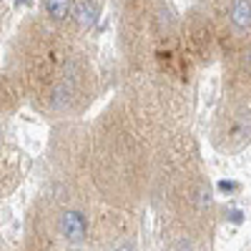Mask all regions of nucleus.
<instances>
[{
	"label": "nucleus",
	"instance_id": "obj_1",
	"mask_svg": "<svg viewBox=\"0 0 251 251\" xmlns=\"http://www.w3.org/2000/svg\"><path fill=\"white\" fill-rule=\"evenodd\" d=\"M224 18L228 33L239 40L251 38V0H226L224 3Z\"/></svg>",
	"mask_w": 251,
	"mask_h": 251
},
{
	"label": "nucleus",
	"instance_id": "obj_2",
	"mask_svg": "<svg viewBox=\"0 0 251 251\" xmlns=\"http://www.w3.org/2000/svg\"><path fill=\"white\" fill-rule=\"evenodd\" d=\"M58 224H60V234H63L66 241H71V244H83L86 241L88 219L83 216L80 211H75V208H66V211L60 214Z\"/></svg>",
	"mask_w": 251,
	"mask_h": 251
},
{
	"label": "nucleus",
	"instance_id": "obj_3",
	"mask_svg": "<svg viewBox=\"0 0 251 251\" xmlns=\"http://www.w3.org/2000/svg\"><path fill=\"white\" fill-rule=\"evenodd\" d=\"M224 138L244 143L251 138V108H239L224 126Z\"/></svg>",
	"mask_w": 251,
	"mask_h": 251
},
{
	"label": "nucleus",
	"instance_id": "obj_4",
	"mask_svg": "<svg viewBox=\"0 0 251 251\" xmlns=\"http://www.w3.org/2000/svg\"><path fill=\"white\" fill-rule=\"evenodd\" d=\"M100 18V5L98 0H73V23L80 30H91Z\"/></svg>",
	"mask_w": 251,
	"mask_h": 251
},
{
	"label": "nucleus",
	"instance_id": "obj_5",
	"mask_svg": "<svg viewBox=\"0 0 251 251\" xmlns=\"http://www.w3.org/2000/svg\"><path fill=\"white\" fill-rule=\"evenodd\" d=\"M43 10L50 23H68L73 20V0H43Z\"/></svg>",
	"mask_w": 251,
	"mask_h": 251
},
{
	"label": "nucleus",
	"instance_id": "obj_6",
	"mask_svg": "<svg viewBox=\"0 0 251 251\" xmlns=\"http://www.w3.org/2000/svg\"><path fill=\"white\" fill-rule=\"evenodd\" d=\"M236 68H239V75L244 80H251V38L236 55Z\"/></svg>",
	"mask_w": 251,
	"mask_h": 251
},
{
	"label": "nucleus",
	"instance_id": "obj_7",
	"mask_svg": "<svg viewBox=\"0 0 251 251\" xmlns=\"http://www.w3.org/2000/svg\"><path fill=\"white\" fill-rule=\"evenodd\" d=\"M208 206H211V194H208L206 186H199L196 188V208L199 211H206Z\"/></svg>",
	"mask_w": 251,
	"mask_h": 251
},
{
	"label": "nucleus",
	"instance_id": "obj_8",
	"mask_svg": "<svg viewBox=\"0 0 251 251\" xmlns=\"http://www.w3.org/2000/svg\"><path fill=\"white\" fill-rule=\"evenodd\" d=\"M244 216H246V214L241 211V208H228V211H226V219L231 221V224H241Z\"/></svg>",
	"mask_w": 251,
	"mask_h": 251
},
{
	"label": "nucleus",
	"instance_id": "obj_9",
	"mask_svg": "<svg viewBox=\"0 0 251 251\" xmlns=\"http://www.w3.org/2000/svg\"><path fill=\"white\" fill-rule=\"evenodd\" d=\"M236 183H231V181H219V191H224V194H231V191H236Z\"/></svg>",
	"mask_w": 251,
	"mask_h": 251
},
{
	"label": "nucleus",
	"instance_id": "obj_10",
	"mask_svg": "<svg viewBox=\"0 0 251 251\" xmlns=\"http://www.w3.org/2000/svg\"><path fill=\"white\" fill-rule=\"evenodd\" d=\"M113 251H136V249H133L131 244H121V246H116Z\"/></svg>",
	"mask_w": 251,
	"mask_h": 251
}]
</instances>
